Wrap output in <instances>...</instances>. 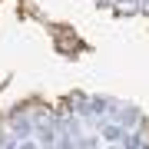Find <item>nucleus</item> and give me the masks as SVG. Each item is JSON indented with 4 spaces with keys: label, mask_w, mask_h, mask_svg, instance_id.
<instances>
[{
    "label": "nucleus",
    "mask_w": 149,
    "mask_h": 149,
    "mask_svg": "<svg viewBox=\"0 0 149 149\" xmlns=\"http://www.w3.org/2000/svg\"><path fill=\"white\" fill-rule=\"evenodd\" d=\"M113 116H116V123H119L123 129H136L139 126V109L136 106H116Z\"/></svg>",
    "instance_id": "1"
},
{
    "label": "nucleus",
    "mask_w": 149,
    "mask_h": 149,
    "mask_svg": "<svg viewBox=\"0 0 149 149\" xmlns=\"http://www.w3.org/2000/svg\"><path fill=\"white\" fill-rule=\"evenodd\" d=\"M116 3H119V7H116V13H119V17H123V13H136V10H139V0H116Z\"/></svg>",
    "instance_id": "2"
},
{
    "label": "nucleus",
    "mask_w": 149,
    "mask_h": 149,
    "mask_svg": "<svg viewBox=\"0 0 149 149\" xmlns=\"http://www.w3.org/2000/svg\"><path fill=\"white\" fill-rule=\"evenodd\" d=\"M139 10H143V13H149V0H139Z\"/></svg>",
    "instance_id": "3"
},
{
    "label": "nucleus",
    "mask_w": 149,
    "mask_h": 149,
    "mask_svg": "<svg viewBox=\"0 0 149 149\" xmlns=\"http://www.w3.org/2000/svg\"><path fill=\"white\" fill-rule=\"evenodd\" d=\"M96 7H113V0H96Z\"/></svg>",
    "instance_id": "4"
}]
</instances>
